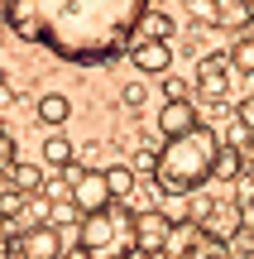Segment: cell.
<instances>
[{"instance_id":"16","label":"cell","mask_w":254,"mask_h":259,"mask_svg":"<svg viewBox=\"0 0 254 259\" xmlns=\"http://www.w3.org/2000/svg\"><path fill=\"white\" fill-rule=\"evenodd\" d=\"M245 24H249V15L240 0H216V29H245Z\"/></svg>"},{"instance_id":"27","label":"cell","mask_w":254,"mask_h":259,"mask_svg":"<svg viewBox=\"0 0 254 259\" xmlns=\"http://www.w3.org/2000/svg\"><path fill=\"white\" fill-rule=\"evenodd\" d=\"M5 87H10V72H5V67H0V92H5Z\"/></svg>"},{"instance_id":"6","label":"cell","mask_w":254,"mask_h":259,"mask_svg":"<svg viewBox=\"0 0 254 259\" xmlns=\"http://www.w3.org/2000/svg\"><path fill=\"white\" fill-rule=\"evenodd\" d=\"M168 235H173V226L159 206L154 211H134V254H163Z\"/></svg>"},{"instance_id":"1","label":"cell","mask_w":254,"mask_h":259,"mask_svg":"<svg viewBox=\"0 0 254 259\" xmlns=\"http://www.w3.org/2000/svg\"><path fill=\"white\" fill-rule=\"evenodd\" d=\"M154 0H5V24L19 44L72 67H106L134 44Z\"/></svg>"},{"instance_id":"7","label":"cell","mask_w":254,"mask_h":259,"mask_svg":"<svg viewBox=\"0 0 254 259\" xmlns=\"http://www.w3.org/2000/svg\"><path fill=\"white\" fill-rule=\"evenodd\" d=\"M154 125H159V135H163V139H173V135H182V130L201 125L197 101H187V96H168V101L159 106V115H154Z\"/></svg>"},{"instance_id":"21","label":"cell","mask_w":254,"mask_h":259,"mask_svg":"<svg viewBox=\"0 0 254 259\" xmlns=\"http://www.w3.org/2000/svg\"><path fill=\"white\" fill-rule=\"evenodd\" d=\"M154 158H159V154H154V149H139V154H134V173H154Z\"/></svg>"},{"instance_id":"19","label":"cell","mask_w":254,"mask_h":259,"mask_svg":"<svg viewBox=\"0 0 254 259\" xmlns=\"http://www.w3.org/2000/svg\"><path fill=\"white\" fill-rule=\"evenodd\" d=\"M144 24L154 29V38H173V15H154V10H149V15H144Z\"/></svg>"},{"instance_id":"10","label":"cell","mask_w":254,"mask_h":259,"mask_svg":"<svg viewBox=\"0 0 254 259\" xmlns=\"http://www.w3.org/2000/svg\"><path fill=\"white\" fill-rule=\"evenodd\" d=\"M72 158H77V149H72L67 135H43V149H38V163L43 168H67Z\"/></svg>"},{"instance_id":"5","label":"cell","mask_w":254,"mask_h":259,"mask_svg":"<svg viewBox=\"0 0 254 259\" xmlns=\"http://www.w3.org/2000/svg\"><path fill=\"white\" fill-rule=\"evenodd\" d=\"M15 254L19 259H63L67 254V235L58 231V226H48V221L24 226V231L15 235Z\"/></svg>"},{"instance_id":"25","label":"cell","mask_w":254,"mask_h":259,"mask_svg":"<svg viewBox=\"0 0 254 259\" xmlns=\"http://www.w3.org/2000/svg\"><path fill=\"white\" fill-rule=\"evenodd\" d=\"M163 87H168V96H187V82H178V77L163 72Z\"/></svg>"},{"instance_id":"22","label":"cell","mask_w":254,"mask_h":259,"mask_svg":"<svg viewBox=\"0 0 254 259\" xmlns=\"http://www.w3.org/2000/svg\"><path fill=\"white\" fill-rule=\"evenodd\" d=\"M249 139H254V130H245V125H240V120H235V125H230V144H235V149H245V144H249Z\"/></svg>"},{"instance_id":"14","label":"cell","mask_w":254,"mask_h":259,"mask_svg":"<svg viewBox=\"0 0 254 259\" xmlns=\"http://www.w3.org/2000/svg\"><path fill=\"white\" fill-rule=\"evenodd\" d=\"M226 67H230V72H245V77H254V38H249V34H240L235 44H230Z\"/></svg>"},{"instance_id":"24","label":"cell","mask_w":254,"mask_h":259,"mask_svg":"<svg viewBox=\"0 0 254 259\" xmlns=\"http://www.w3.org/2000/svg\"><path fill=\"white\" fill-rule=\"evenodd\" d=\"M240 125H245V130H254V101H249V96L240 101Z\"/></svg>"},{"instance_id":"26","label":"cell","mask_w":254,"mask_h":259,"mask_svg":"<svg viewBox=\"0 0 254 259\" xmlns=\"http://www.w3.org/2000/svg\"><path fill=\"white\" fill-rule=\"evenodd\" d=\"M5 254H10V221L0 216V259H5Z\"/></svg>"},{"instance_id":"17","label":"cell","mask_w":254,"mask_h":259,"mask_svg":"<svg viewBox=\"0 0 254 259\" xmlns=\"http://www.w3.org/2000/svg\"><path fill=\"white\" fill-rule=\"evenodd\" d=\"M230 202H235V206L254 202V173H249V168H245L240 178H230Z\"/></svg>"},{"instance_id":"2","label":"cell","mask_w":254,"mask_h":259,"mask_svg":"<svg viewBox=\"0 0 254 259\" xmlns=\"http://www.w3.org/2000/svg\"><path fill=\"white\" fill-rule=\"evenodd\" d=\"M216 149H221V135L211 125H192L182 135L163 139V154L154 158V183L159 192H197V187L211 183V163H216Z\"/></svg>"},{"instance_id":"4","label":"cell","mask_w":254,"mask_h":259,"mask_svg":"<svg viewBox=\"0 0 254 259\" xmlns=\"http://www.w3.org/2000/svg\"><path fill=\"white\" fill-rule=\"evenodd\" d=\"M63 173H67V202H72L82 216H86V211H101L106 202H115V197H111V187H106V173H101V168L67 163Z\"/></svg>"},{"instance_id":"11","label":"cell","mask_w":254,"mask_h":259,"mask_svg":"<svg viewBox=\"0 0 254 259\" xmlns=\"http://www.w3.org/2000/svg\"><path fill=\"white\" fill-rule=\"evenodd\" d=\"M5 178H10V187H15V192H24V197H34L38 187H43V168H38V163H19V158L10 163Z\"/></svg>"},{"instance_id":"18","label":"cell","mask_w":254,"mask_h":259,"mask_svg":"<svg viewBox=\"0 0 254 259\" xmlns=\"http://www.w3.org/2000/svg\"><path fill=\"white\" fill-rule=\"evenodd\" d=\"M19 158V144H15V135H10V130H0V178L10 173V163H15Z\"/></svg>"},{"instance_id":"3","label":"cell","mask_w":254,"mask_h":259,"mask_svg":"<svg viewBox=\"0 0 254 259\" xmlns=\"http://www.w3.org/2000/svg\"><path fill=\"white\" fill-rule=\"evenodd\" d=\"M72 240L82 259H134V211L125 202H106L77 221Z\"/></svg>"},{"instance_id":"9","label":"cell","mask_w":254,"mask_h":259,"mask_svg":"<svg viewBox=\"0 0 254 259\" xmlns=\"http://www.w3.org/2000/svg\"><path fill=\"white\" fill-rule=\"evenodd\" d=\"M197 92H201V101H226L230 96V67H226V58H201L197 63Z\"/></svg>"},{"instance_id":"23","label":"cell","mask_w":254,"mask_h":259,"mask_svg":"<svg viewBox=\"0 0 254 259\" xmlns=\"http://www.w3.org/2000/svg\"><path fill=\"white\" fill-rule=\"evenodd\" d=\"M235 216H240V231H249V235H254V202L235 206Z\"/></svg>"},{"instance_id":"20","label":"cell","mask_w":254,"mask_h":259,"mask_svg":"<svg viewBox=\"0 0 254 259\" xmlns=\"http://www.w3.org/2000/svg\"><path fill=\"white\" fill-rule=\"evenodd\" d=\"M120 101H125V111H139V106H144V87L139 82H125L120 87Z\"/></svg>"},{"instance_id":"13","label":"cell","mask_w":254,"mask_h":259,"mask_svg":"<svg viewBox=\"0 0 254 259\" xmlns=\"http://www.w3.org/2000/svg\"><path fill=\"white\" fill-rule=\"evenodd\" d=\"M67 115H72V101H67L63 92H43L38 96V120L43 125H63Z\"/></svg>"},{"instance_id":"12","label":"cell","mask_w":254,"mask_h":259,"mask_svg":"<svg viewBox=\"0 0 254 259\" xmlns=\"http://www.w3.org/2000/svg\"><path fill=\"white\" fill-rule=\"evenodd\" d=\"M240 173H245V154H240V149L235 144H221L216 149V163H211V178H221V183H230V178H240Z\"/></svg>"},{"instance_id":"15","label":"cell","mask_w":254,"mask_h":259,"mask_svg":"<svg viewBox=\"0 0 254 259\" xmlns=\"http://www.w3.org/2000/svg\"><path fill=\"white\" fill-rule=\"evenodd\" d=\"M101 173H106V187H111L115 202H125V197L134 192V168L130 163H111V168H101Z\"/></svg>"},{"instance_id":"8","label":"cell","mask_w":254,"mask_h":259,"mask_svg":"<svg viewBox=\"0 0 254 259\" xmlns=\"http://www.w3.org/2000/svg\"><path fill=\"white\" fill-rule=\"evenodd\" d=\"M125 53H130V63L139 67V72H149V77L173 67V44H168V38H154V34H149V38H134Z\"/></svg>"}]
</instances>
